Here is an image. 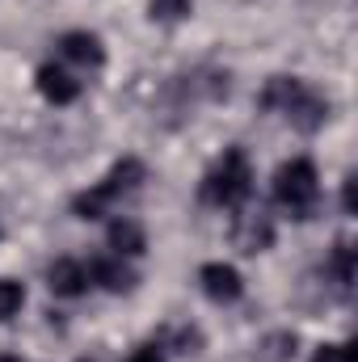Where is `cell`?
Masks as SVG:
<instances>
[{"instance_id":"6da1fadb","label":"cell","mask_w":358,"mask_h":362,"mask_svg":"<svg viewBox=\"0 0 358 362\" xmlns=\"http://www.w3.org/2000/svg\"><path fill=\"white\" fill-rule=\"evenodd\" d=\"M262 105L266 110H278L304 135L321 131L325 118H329V97H321V93L312 89L308 81H299V76H274L266 89H262Z\"/></svg>"},{"instance_id":"7a4b0ae2","label":"cell","mask_w":358,"mask_h":362,"mask_svg":"<svg viewBox=\"0 0 358 362\" xmlns=\"http://www.w3.org/2000/svg\"><path fill=\"white\" fill-rule=\"evenodd\" d=\"M253 194V169H249V156L241 148H228L211 173L202 177V202L211 206H224V211H236L245 206V198Z\"/></svg>"},{"instance_id":"3957f363","label":"cell","mask_w":358,"mask_h":362,"mask_svg":"<svg viewBox=\"0 0 358 362\" xmlns=\"http://www.w3.org/2000/svg\"><path fill=\"white\" fill-rule=\"evenodd\" d=\"M316 198H321V173L308 156H295L274 173V202L291 219H308L316 211Z\"/></svg>"},{"instance_id":"277c9868","label":"cell","mask_w":358,"mask_h":362,"mask_svg":"<svg viewBox=\"0 0 358 362\" xmlns=\"http://www.w3.org/2000/svg\"><path fill=\"white\" fill-rule=\"evenodd\" d=\"M144 160H135V156H122L105 177L97 181L93 189H85V194H76V202H72V211L81 215V219H101L122 194H131V189H139V181H144Z\"/></svg>"},{"instance_id":"5b68a950","label":"cell","mask_w":358,"mask_h":362,"mask_svg":"<svg viewBox=\"0 0 358 362\" xmlns=\"http://www.w3.org/2000/svg\"><path fill=\"white\" fill-rule=\"evenodd\" d=\"M232 245L241 249V253H266L270 245H274V219H270L266 211H249V206H236V215H232Z\"/></svg>"},{"instance_id":"8992f818","label":"cell","mask_w":358,"mask_h":362,"mask_svg":"<svg viewBox=\"0 0 358 362\" xmlns=\"http://www.w3.org/2000/svg\"><path fill=\"white\" fill-rule=\"evenodd\" d=\"M198 282H202L207 299H215V303H236V299H241V291H245L241 270H236V266H228V262H207V266L198 270Z\"/></svg>"},{"instance_id":"52a82bcc","label":"cell","mask_w":358,"mask_h":362,"mask_svg":"<svg viewBox=\"0 0 358 362\" xmlns=\"http://www.w3.org/2000/svg\"><path fill=\"white\" fill-rule=\"evenodd\" d=\"M59 55H64L68 64H76V68H101V64H105V47H101V38L89 34V30L64 34V38H59Z\"/></svg>"},{"instance_id":"ba28073f","label":"cell","mask_w":358,"mask_h":362,"mask_svg":"<svg viewBox=\"0 0 358 362\" xmlns=\"http://www.w3.org/2000/svg\"><path fill=\"white\" fill-rule=\"evenodd\" d=\"M47 286H51L55 295H64V299H76V295L89 291V266H81V262H72V257H59V262L47 270Z\"/></svg>"},{"instance_id":"9c48e42d","label":"cell","mask_w":358,"mask_h":362,"mask_svg":"<svg viewBox=\"0 0 358 362\" xmlns=\"http://www.w3.org/2000/svg\"><path fill=\"white\" fill-rule=\"evenodd\" d=\"M89 282L97 286H105V291H114V295H127V291H135V270L122 262V257H97L89 266Z\"/></svg>"},{"instance_id":"30bf717a","label":"cell","mask_w":358,"mask_h":362,"mask_svg":"<svg viewBox=\"0 0 358 362\" xmlns=\"http://www.w3.org/2000/svg\"><path fill=\"white\" fill-rule=\"evenodd\" d=\"M38 93H42L47 101H55V105H72V101L81 97V81H76L72 72L47 64V68H38Z\"/></svg>"},{"instance_id":"8fae6325","label":"cell","mask_w":358,"mask_h":362,"mask_svg":"<svg viewBox=\"0 0 358 362\" xmlns=\"http://www.w3.org/2000/svg\"><path fill=\"white\" fill-rule=\"evenodd\" d=\"M110 249L118 253V257H139L144 249H148V236H144V228L135 223V219H114L110 223Z\"/></svg>"},{"instance_id":"7c38bea8","label":"cell","mask_w":358,"mask_h":362,"mask_svg":"<svg viewBox=\"0 0 358 362\" xmlns=\"http://www.w3.org/2000/svg\"><path fill=\"white\" fill-rule=\"evenodd\" d=\"M190 8H194V0H152L148 4V17L161 21V25H178V21L190 17Z\"/></svg>"},{"instance_id":"4fadbf2b","label":"cell","mask_w":358,"mask_h":362,"mask_svg":"<svg viewBox=\"0 0 358 362\" xmlns=\"http://www.w3.org/2000/svg\"><path fill=\"white\" fill-rule=\"evenodd\" d=\"M329 274L337 278V286L346 291L350 282H354V249L346 245V240H337L333 245V257H329Z\"/></svg>"},{"instance_id":"5bb4252c","label":"cell","mask_w":358,"mask_h":362,"mask_svg":"<svg viewBox=\"0 0 358 362\" xmlns=\"http://www.w3.org/2000/svg\"><path fill=\"white\" fill-rule=\"evenodd\" d=\"M21 303H25V286L13 282V278H0V325L13 320L21 312Z\"/></svg>"},{"instance_id":"9a60e30c","label":"cell","mask_w":358,"mask_h":362,"mask_svg":"<svg viewBox=\"0 0 358 362\" xmlns=\"http://www.w3.org/2000/svg\"><path fill=\"white\" fill-rule=\"evenodd\" d=\"M169 341H173V350H178V354H194V350L202 346V333H198V329H190V325H178V329H169Z\"/></svg>"},{"instance_id":"2e32d148","label":"cell","mask_w":358,"mask_h":362,"mask_svg":"<svg viewBox=\"0 0 358 362\" xmlns=\"http://www.w3.org/2000/svg\"><path fill=\"white\" fill-rule=\"evenodd\" d=\"M312 362H358L354 358V341H346V346H321Z\"/></svg>"},{"instance_id":"e0dca14e","label":"cell","mask_w":358,"mask_h":362,"mask_svg":"<svg viewBox=\"0 0 358 362\" xmlns=\"http://www.w3.org/2000/svg\"><path fill=\"white\" fill-rule=\"evenodd\" d=\"M287 354H295V333H278L266 341V358H287Z\"/></svg>"},{"instance_id":"ac0fdd59","label":"cell","mask_w":358,"mask_h":362,"mask_svg":"<svg viewBox=\"0 0 358 362\" xmlns=\"http://www.w3.org/2000/svg\"><path fill=\"white\" fill-rule=\"evenodd\" d=\"M127 362H165V354H161V346H139Z\"/></svg>"},{"instance_id":"d6986e66","label":"cell","mask_w":358,"mask_h":362,"mask_svg":"<svg viewBox=\"0 0 358 362\" xmlns=\"http://www.w3.org/2000/svg\"><path fill=\"white\" fill-rule=\"evenodd\" d=\"M0 362H25V358H13V354H4V358H0Z\"/></svg>"},{"instance_id":"ffe728a7","label":"cell","mask_w":358,"mask_h":362,"mask_svg":"<svg viewBox=\"0 0 358 362\" xmlns=\"http://www.w3.org/2000/svg\"><path fill=\"white\" fill-rule=\"evenodd\" d=\"M81 362H97V358H81Z\"/></svg>"}]
</instances>
